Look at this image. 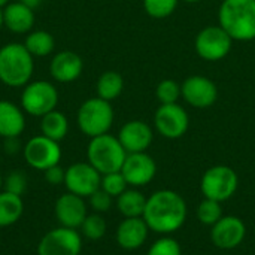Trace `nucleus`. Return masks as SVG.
Listing matches in <instances>:
<instances>
[{
	"instance_id": "1",
	"label": "nucleus",
	"mask_w": 255,
	"mask_h": 255,
	"mask_svg": "<svg viewBox=\"0 0 255 255\" xmlns=\"http://www.w3.org/2000/svg\"><path fill=\"white\" fill-rule=\"evenodd\" d=\"M188 208L184 197L172 190H158L146 199L143 221L149 232L161 236L178 232L187 221Z\"/></svg>"
},
{
	"instance_id": "2",
	"label": "nucleus",
	"mask_w": 255,
	"mask_h": 255,
	"mask_svg": "<svg viewBox=\"0 0 255 255\" xmlns=\"http://www.w3.org/2000/svg\"><path fill=\"white\" fill-rule=\"evenodd\" d=\"M34 60L24 43L10 42L0 48V81L10 88H24L33 76Z\"/></svg>"
},
{
	"instance_id": "3",
	"label": "nucleus",
	"mask_w": 255,
	"mask_h": 255,
	"mask_svg": "<svg viewBox=\"0 0 255 255\" xmlns=\"http://www.w3.org/2000/svg\"><path fill=\"white\" fill-rule=\"evenodd\" d=\"M220 22L232 39H254L255 0H224L220 9Z\"/></svg>"
},
{
	"instance_id": "4",
	"label": "nucleus",
	"mask_w": 255,
	"mask_h": 255,
	"mask_svg": "<svg viewBox=\"0 0 255 255\" xmlns=\"http://www.w3.org/2000/svg\"><path fill=\"white\" fill-rule=\"evenodd\" d=\"M126 157H127V152L123 148L118 137L109 133L91 137L87 146L88 163L100 175L120 172L124 164Z\"/></svg>"
},
{
	"instance_id": "5",
	"label": "nucleus",
	"mask_w": 255,
	"mask_h": 255,
	"mask_svg": "<svg viewBox=\"0 0 255 255\" xmlns=\"http://www.w3.org/2000/svg\"><path fill=\"white\" fill-rule=\"evenodd\" d=\"M76 121L79 130L90 137L106 134L114 123L112 106L100 97L88 99L79 106Z\"/></svg>"
},
{
	"instance_id": "6",
	"label": "nucleus",
	"mask_w": 255,
	"mask_h": 255,
	"mask_svg": "<svg viewBox=\"0 0 255 255\" xmlns=\"http://www.w3.org/2000/svg\"><path fill=\"white\" fill-rule=\"evenodd\" d=\"M239 187L238 173L229 166H214L208 169L200 181V190L205 199L220 203L230 200Z\"/></svg>"
},
{
	"instance_id": "7",
	"label": "nucleus",
	"mask_w": 255,
	"mask_h": 255,
	"mask_svg": "<svg viewBox=\"0 0 255 255\" xmlns=\"http://www.w3.org/2000/svg\"><path fill=\"white\" fill-rule=\"evenodd\" d=\"M58 105V91L48 81H30L21 94V108L31 117L42 118Z\"/></svg>"
},
{
	"instance_id": "8",
	"label": "nucleus",
	"mask_w": 255,
	"mask_h": 255,
	"mask_svg": "<svg viewBox=\"0 0 255 255\" xmlns=\"http://www.w3.org/2000/svg\"><path fill=\"white\" fill-rule=\"evenodd\" d=\"M81 251L82 235L63 226L45 233L37 244V255H79Z\"/></svg>"
},
{
	"instance_id": "9",
	"label": "nucleus",
	"mask_w": 255,
	"mask_h": 255,
	"mask_svg": "<svg viewBox=\"0 0 255 255\" xmlns=\"http://www.w3.org/2000/svg\"><path fill=\"white\" fill-rule=\"evenodd\" d=\"M22 155L25 163L40 172L60 164L61 160V146L60 142H55L43 134L33 136L28 139L22 148Z\"/></svg>"
},
{
	"instance_id": "10",
	"label": "nucleus",
	"mask_w": 255,
	"mask_h": 255,
	"mask_svg": "<svg viewBox=\"0 0 255 255\" xmlns=\"http://www.w3.org/2000/svg\"><path fill=\"white\" fill-rule=\"evenodd\" d=\"M100 182L102 175L88 161L73 163L66 169L64 187L69 193H73L79 197L88 199L100 188Z\"/></svg>"
},
{
	"instance_id": "11",
	"label": "nucleus",
	"mask_w": 255,
	"mask_h": 255,
	"mask_svg": "<svg viewBox=\"0 0 255 255\" xmlns=\"http://www.w3.org/2000/svg\"><path fill=\"white\" fill-rule=\"evenodd\" d=\"M120 172L126 178L128 187L140 188L148 185L155 178L157 164L146 152H133L127 154Z\"/></svg>"
},
{
	"instance_id": "12",
	"label": "nucleus",
	"mask_w": 255,
	"mask_h": 255,
	"mask_svg": "<svg viewBox=\"0 0 255 255\" xmlns=\"http://www.w3.org/2000/svg\"><path fill=\"white\" fill-rule=\"evenodd\" d=\"M247 236L245 223L235 215H223V218L211 227V241L220 250L238 248Z\"/></svg>"
},
{
	"instance_id": "13",
	"label": "nucleus",
	"mask_w": 255,
	"mask_h": 255,
	"mask_svg": "<svg viewBox=\"0 0 255 255\" xmlns=\"http://www.w3.org/2000/svg\"><path fill=\"white\" fill-rule=\"evenodd\" d=\"M196 48L205 60H220L226 57L232 48V37L223 27H208L199 33Z\"/></svg>"
},
{
	"instance_id": "14",
	"label": "nucleus",
	"mask_w": 255,
	"mask_h": 255,
	"mask_svg": "<svg viewBox=\"0 0 255 255\" xmlns=\"http://www.w3.org/2000/svg\"><path fill=\"white\" fill-rule=\"evenodd\" d=\"M54 214L60 226L78 230L87 218L88 209L84 197L67 191L57 199L54 205Z\"/></svg>"
},
{
	"instance_id": "15",
	"label": "nucleus",
	"mask_w": 255,
	"mask_h": 255,
	"mask_svg": "<svg viewBox=\"0 0 255 255\" xmlns=\"http://www.w3.org/2000/svg\"><path fill=\"white\" fill-rule=\"evenodd\" d=\"M155 127L167 139L181 137L188 128V115L176 103L161 105L155 112Z\"/></svg>"
},
{
	"instance_id": "16",
	"label": "nucleus",
	"mask_w": 255,
	"mask_h": 255,
	"mask_svg": "<svg viewBox=\"0 0 255 255\" xmlns=\"http://www.w3.org/2000/svg\"><path fill=\"white\" fill-rule=\"evenodd\" d=\"M148 233L149 229L142 217L124 218L117 227L115 239L120 248L126 251H136L146 242Z\"/></svg>"
},
{
	"instance_id": "17",
	"label": "nucleus",
	"mask_w": 255,
	"mask_h": 255,
	"mask_svg": "<svg viewBox=\"0 0 255 255\" xmlns=\"http://www.w3.org/2000/svg\"><path fill=\"white\" fill-rule=\"evenodd\" d=\"M118 140L127 154L145 152L152 142V130L142 121H130L120 130Z\"/></svg>"
},
{
	"instance_id": "18",
	"label": "nucleus",
	"mask_w": 255,
	"mask_h": 255,
	"mask_svg": "<svg viewBox=\"0 0 255 255\" xmlns=\"http://www.w3.org/2000/svg\"><path fill=\"white\" fill-rule=\"evenodd\" d=\"M84 69L82 58L72 51H60L55 54L49 64L51 76L61 84H69L76 81Z\"/></svg>"
},
{
	"instance_id": "19",
	"label": "nucleus",
	"mask_w": 255,
	"mask_h": 255,
	"mask_svg": "<svg viewBox=\"0 0 255 255\" xmlns=\"http://www.w3.org/2000/svg\"><path fill=\"white\" fill-rule=\"evenodd\" d=\"M185 100L196 108H208L217 100V87L203 76L188 78L182 85Z\"/></svg>"
},
{
	"instance_id": "20",
	"label": "nucleus",
	"mask_w": 255,
	"mask_h": 255,
	"mask_svg": "<svg viewBox=\"0 0 255 255\" xmlns=\"http://www.w3.org/2000/svg\"><path fill=\"white\" fill-rule=\"evenodd\" d=\"M25 128V115L21 106L0 100V137H19Z\"/></svg>"
},
{
	"instance_id": "21",
	"label": "nucleus",
	"mask_w": 255,
	"mask_h": 255,
	"mask_svg": "<svg viewBox=\"0 0 255 255\" xmlns=\"http://www.w3.org/2000/svg\"><path fill=\"white\" fill-rule=\"evenodd\" d=\"M3 25L12 33H30L34 25V10L19 1L3 7Z\"/></svg>"
},
{
	"instance_id": "22",
	"label": "nucleus",
	"mask_w": 255,
	"mask_h": 255,
	"mask_svg": "<svg viewBox=\"0 0 255 255\" xmlns=\"http://www.w3.org/2000/svg\"><path fill=\"white\" fill-rule=\"evenodd\" d=\"M146 199L137 188H127L117 197V209L124 218H139L143 215Z\"/></svg>"
},
{
	"instance_id": "23",
	"label": "nucleus",
	"mask_w": 255,
	"mask_h": 255,
	"mask_svg": "<svg viewBox=\"0 0 255 255\" xmlns=\"http://www.w3.org/2000/svg\"><path fill=\"white\" fill-rule=\"evenodd\" d=\"M24 212V202L21 196L9 191H0V227H10L19 221Z\"/></svg>"
},
{
	"instance_id": "24",
	"label": "nucleus",
	"mask_w": 255,
	"mask_h": 255,
	"mask_svg": "<svg viewBox=\"0 0 255 255\" xmlns=\"http://www.w3.org/2000/svg\"><path fill=\"white\" fill-rule=\"evenodd\" d=\"M67 131H69V120L63 112L57 109L48 112L40 118V134L55 142H61L67 136Z\"/></svg>"
},
{
	"instance_id": "25",
	"label": "nucleus",
	"mask_w": 255,
	"mask_h": 255,
	"mask_svg": "<svg viewBox=\"0 0 255 255\" xmlns=\"http://www.w3.org/2000/svg\"><path fill=\"white\" fill-rule=\"evenodd\" d=\"M24 46L33 57H46L55 48L54 36L45 30H34L30 31L25 37Z\"/></svg>"
},
{
	"instance_id": "26",
	"label": "nucleus",
	"mask_w": 255,
	"mask_h": 255,
	"mask_svg": "<svg viewBox=\"0 0 255 255\" xmlns=\"http://www.w3.org/2000/svg\"><path fill=\"white\" fill-rule=\"evenodd\" d=\"M123 87H124V82L120 73L112 72V70L105 72L97 81V97L111 102L121 94Z\"/></svg>"
},
{
	"instance_id": "27",
	"label": "nucleus",
	"mask_w": 255,
	"mask_h": 255,
	"mask_svg": "<svg viewBox=\"0 0 255 255\" xmlns=\"http://www.w3.org/2000/svg\"><path fill=\"white\" fill-rule=\"evenodd\" d=\"M79 229H81V235L85 239H88V241H100L106 235L108 226H106V221H105L103 215L94 212V214L87 215V218L84 220V223H82V226Z\"/></svg>"
},
{
	"instance_id": "28",
	"label": "nucleus",
	"mask_w": 255,
	"mask_h": 255,
	"mask_svg": "<svg viewBox=\"0 0 255 255\" xmlns=\"http://www.w3.org/2000/svg\"><path fill=\"white\" fill-rule=\"evenodd\" d=\"M197 218L203 226L212 227L223 218V208L221 203L211 199H203L197 208Z\"/></svg>"
},
{
	"instance_id": "29",
	"label": "nucleus",
	"mask_w": 255,
	"mask_h": 255,
	"mask_svg": "<svg viewBox=\"0 0 255 255\" xmlns=\"http://www.w3.org/2000/svg\"><path fill=\"white\" fill-rule=\"evenodd\" d=\"M100 188L103 191H106L109 196L117 199L120 194H123L128 188V184H127V181H126V178L123 176L121 172H114V173L102 175Z\"/></svg>"
},
{
	"instance_id": "30",
	"label": "nucleus",
	"mask_w": 255,
	"mask_h": 255,
	"mask_svg": "<svg viewBox=\"0 0 255 255\" xmlns=\"http://www.w3.org/2000/svg\"><path fill=\"white\" fill-rule=\"evenodd\" d=\"M146 255H182L179 242L170 235L161 236L157 239L148 250Z\"/></svg>"
},
{
	"instance_id": "31",
	"label": "nucleus",
	"mask_w": 255,
	"mask_h": 255,
	"mask_svg": "<svg viewBox=\"0 0 255 255\" xmlns=\"http://www.w3.org/2000/svg\"><path fill=\"white\" fill-rule=\"evenodd\" d=\"M178 0H143V6L151 16L164 18L173 12Z\"/></svg>"
},
{
	"instance_id": "32",
	"label": "nucleus",
	"mask_w": 255,
	"mask_h": 255,
	"mask_svg": "<svg viewBox=\"0 0 255 255\" xmlns=\"http://www.w3.org/2000/svg\"><path fill=\"white\" fill-rule=\"evenodd\" d=\"M25 188H27V176L19 170L10 172L3 179V190L4 191H9L12 194H16V196L22 197Z\"/></svg>"
},
{
	"instance_id": "33",
	"label": "nucleus",
	"mask_w": 255,
	"mask_h": 255,
	"mask_svg": "<svg viewBox=\"0 0 255 255\" xmlns=\"http://www.w3.org/2000/svg\"><path fill=\"white\" fill-rule=\"evenodd\" d=\"M112 203H114V197L109 196L102 188H99L97 191H94L88 197V205H90V208L96 214H105V212H108L112 208Z\"/></svg>"
},
{
	"instance_id": "34",
	"label": "nucleus",
	"mask_w": 255,
	"mask_h": 255,
	"mask_svg": "<svg viewBox=\"0 0 255 255\" xmlns=\"http://www.w3.org/2000/svg\"><path fill=\"white\" fill-rule=\"evenodd\" d=\"M179 87L175 81H163L157 88V97L163 105L175 103L179 97Z\"/></svg>"
},
{
	"instance_id": "35",
	"label": "nucleus",
	"mask_w": 255,
	"mask_h": 255,
	"mask_svg": "<svg viewBox=\"0 0 255 255\" xmlns=\"http://www.w3.org/2000/svg\"><path fill=\"white\" fill-rule=\"evenodd\" d=\"M64 176H66V169H63L60 164H55L43 172V178L49 185H64Z\"/></svg>"
},
{
	"instance_id": "36",
	"label": "nucleus",
	"mask_w": 255,
	"mask_h": 255,
	"mask_svg": "<svg viewBox=\"0 0 255 255\" xmlns=\"http://www.w3.org/2000/svg\"><path fill=\"white\" fill-rule=\"evenodd\" d=\"M19 148H21V145H19L18 137H7V139H4V151L7 154L13 155V154H16L19 151Z\"/></svg>"
},
{
	"instance_id": "37",
	"label": "nucleus",
	"mask_w": 255,
	"mask_h": 255,
	"mask_svg": "<svg viewBox=\"0 0 255 255\" xmlns=\"http://www.w3.org/2000/svg\"><path fill=\"white\" fill-rule=\"evenodd\" d=\"M18 1L22 3V4H25V6H28V7H31V9H36L37 6H40V3L43 0H18Z\"/></svg>"
},
{
	"instance_id": "38",
	"label": "nucleus",
	"mask_w": 255,
	"mask_h": 255,
	"mask_svg": "<svg viewBox=\"0 0 255 255\" xmlns=\"http://www.w3.org/2000/svg\"><path fill=\"white\" fill-rule=\"evenodd\" d=\"M7 4H9V0H0V9L6 7Z\"/></svg>"
},
{
	"instance_id": "39",
	"label": "nucleus",
	"mask_w": 255,
	"mask_h": 255,
	"mask_svg": "<svg viewBox=\"0 0 255 255\" xmlns=\"http://www.w3.org/2000/svg\"><path fill=\"white\" fill-rule=\"evenodd\" d=\"M3 27V9H0V28Z\"/></svg>"
},
{
	"instance_id": "40",
	"label": "nucleus",
	"mask_w": 255,
	"mask_h": 255,
	"mask_svg": "<svg viewBox=\"0 0 255 255\" xmlns=\"http://www.w3.org/2000/svg\"><path fill=\"white\" fill-rule=\"evenodd\" d=\"M3 190V178H1V175H0V191Z\"/></svg>"
},
{
	"instance_id": "41",
	"label": "nucleus",
	"mask_w": 255,
	"mask_h": 255,
	"mask_svg": "<svg viewBox=\"0 0 255 255\" xmlns=\"http://www.w3.org/2000/svg\"><path fill=\"white\" fill-rule=\"evenodd\" d=\"M185 1H197V0H185Z\"/></svg>"
}]
</instances>
